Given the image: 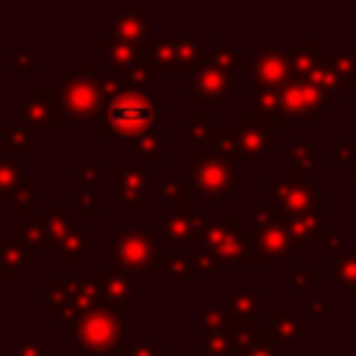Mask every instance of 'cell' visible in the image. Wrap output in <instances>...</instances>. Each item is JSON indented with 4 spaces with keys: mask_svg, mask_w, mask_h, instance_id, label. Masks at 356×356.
I'll return each mask as SVG.
<instances>
[{
    "mask_svg": "<svg viewBox=\"0 0 356 356\" xmlns=\"http://www.w3.org/2000/svg\"><path fill=\"white\" fill-rule=\"evenodd\" d=\"M217 259H214V253H209L206 248L203 250H195L192 256H189V267H192V275L189 278H200V275H211L214 270H217Z\"/></svg>",
    "mask_w": 356,
    "mask_h": 356,
    "instance_id": "c3c4849f",
    "label": "cell"
},
{
    "mask_svg": "<svg viewBox=\"0 0 356 356\" xmlns=\"http://www.w3.org/2000/svg\"><path fill=\"white\" fill-rule=\"evenodd\" d=\"M122 145H125L128 153L136 156L139 167H159V164H164V136H161V131H150V134L128 139Z\"/></svg>",
    "mask_w": 356,
    "mask_h": 356,
    "instance_id": "d4e9b609",
    "label": "cell"
},
{
    "mask_svg": "<svg viewBox=\"0 0 356 356\" xmlns=\"http://www.w3.org/2000/svg\"><path fill=\"white\" fill-rule=\"evenodd\" d=\"M242 75L253 78V86H273V89H284L292 81V64H289V53H284L275 42V36L264 39V47L259 56H253L250 61L242 64L239 70Z\"/></svg>",
    "mask_w": 356,
    "mask_h": 356,
    "instance_id": "ba28073f",
    "label": "cell"
},
{
    "mask_svg": "<svg viewBox=\"0 0 356 356\" xmlns=\"http://www.w3.org/2000/svg\"><path fill=\"white\" fill-rule=\"evenodd\" d=\"M111 36L142 44L145 39H150V14L142 11L136 0H125L122 8L111 14Z\"/></svg>",
    "mask_w": 356,
    "mask_h": 356,
    "instance_id": "9a60e30c",
    "label": "cell"
},
{
    "mask_svg": "<svg viewBox=\"0 0 356 356\" xmlns=\"http://www.w3.org/2000/svg\"><path fill=\"white\" fill-rule=\"evenodd\" d=\"M186 125H189V131H186L189 134V153H200V142L206 136H211L217 122H214V117L209 111H200V114H189Z\"/></svg>",
    "mask_w": 356,
    "mask_h": 356,
    "instance_id": "ab89813d",
    "label": "cell"
},
{
    "mask_svg": "<svg viewBox=\"0 0 356 356\" xmlns=\"http://www.w3.org/2000/svg\"><path fill=\"white\" fill-rule=\"evenodd\" d=\"M22 178H25V156L22 153H0V200L11 197Z\"/></svg>",
    "mask_w": 356,
    "mask_h": 356,
    "instance_id": "f1b7e54d",
    "label": "cell"
},
{
    "mask_svg": "<svg viewBox=\"0 0 356 356\" xmlns=\"http://www.w3.org/2000/svg\"><path fill=\"white\" fill-rule=\"evenodd\" d=\"M328 100L317 92V86L306 78H292L284 89H281V114L289 122L298 125H314L317 114L325 111Z\"/></svg>",
    "mask_w": 356,
    "mask_h": 356,
    "instance_id": "30bf717a",
    "label": "cell"
},
{
    "mask_svg": "<svg viewBox=\"0 0 356 356\" xmlns=\"http://www.w3.org/2000/svg\"><path fill=\"white\" fill-rule=\"evenodd\" d=\"M111 256L114 264L134 273V275H147L153 273V267L164 259L161 256V245L156 242L153 231L147 228H117L111 236Z\"/></svg>",
    "mask_w": 356,
    "mask_h": 356,
    "instance_id": "5b68a950",
    "label": "cell"
},
{
    "mask_svg": "<svg viewBox=\"0 0 356 356\" xmlns=\"http://www.w3.org/2000/svg\"><path fill=\"white\" fill-rule=\"evenodd\" d=\"M11 356H50V353H47V345L42 342L39 331L36 328H25L19 342L11 348Z\"/></svg>",
    "mask_w": 356,
    "mask_h": 356,
    "instance_id": "f6af8a7d",
    "label": "cell"
},
{
    "mask_svg": "<svg viewBox=\"0 0 356 356\" xmlns=\"http://www.w3.org/2000/svg\"><path fill=\"white\" fill-rule=\"evenodd\" d=\"M97 175H100V167L95 161H81L78 170H75V181L78 184H97Z\"/></svg>",
    "mask_w": 356,
    "mask_h": 356,
    "instance_id": "6f0895ef",
    "label": "cell"
},
{
    "mask_svg": "<svg viewBox=\"0 0 356 356\" xmlns=\"http://www.w3.org/2000/svg\"><path fill=\"white\" fill-rule=\"evenodd\" d=\"M39 67H36V53L33 50H11V58H8V72L11 75H33Z\"/></svg>",
    "mask_w": 356,
    "mask_h": 356,
    "instance_id": "7dc6e473",
    "label": "cell"
},
{
    "mask_svg": "<svg viewBox=\"0 0 356 356\" xmlns=\"http://www.w3.org/2000/svg\"><path fill=\"white\" fill-rule=\"evenodd\" d=\"M228 89H234V72H225L203 58V64L192 72L189 100H220Z\"/></svg>",
    "mask_w": 356,
    "mask_h": 356,
    "instance_id": "2e32d148",
    "label": "cell"
},
{
    "mask_svg": "<svg viewBox=\"0 0 356 356\" xmlns=\"http://www.w3.org/2000/svg\"><path fill=\"white\" fill-rule=\"evenodd\" d=\"M39 261V253L11 242V239H0V278L14 281L22 278L28 267H33Z\"/></svg>",
    "mask_w": 356,
    "mask_h": 356,
    "instance_id": "44dd1931",
    "label": "cell"
},
{
    "mask_svg": "<svg viewBox=\"0 0 356 356\" xmlns=\"http://www.w3.org/2000/svg\"><path fill=\"white\" fill-rule=\"evenodd\" d=\"M200 345H203V350H206L209 356H231V353H236L231 325H228V328L206 331V334H203V339H200Z\"/></svg>",
    "mask_w": 356,
    "mask_h": 356,
    "instance_id": "8d00e7d4",
    "label": "cell"
},
{
    "mask_svg": "<svg viewBox=\"0 0 356 356\" xmlns=\"http://www.w3.org/2000/svg\"><path fill=\"white\" fill-rule=\"evenodd\" d=\"M211 147L217 156L228 159V161H239V131L236 125H217L211 131Z\"/></svg>",
    "mask_w": 356,
    "mask_h": 356,
    "instance_id": "836d02e7",
    "label": "cell"
},
{
    "mask_svg": "<svg viewBox=\"0 0 356 356\" xmlns=\"http://www.w3.org/2000/svg\"><path fill=\"white\" fill-rule=\"evenodd\" d=\"M200 323L206 331H214V328H228L234 323V317H231L225 303H203L200 306Z\"/></svg>",
    "mask_w": 356,
    "mask_h": 356,
    "instance_id": "7bdbcfd3",
    "label": "cell"
},
{
    "mask_svg": "<svg viewBox=\"0 0 356 356\" xmlns=\"http://www.w3.org/2000/svg\"><path fill=\"white\" fill-rule=\"evenodd\" d=\"M278 120H270L264 114L256 111H242L236 120V131H239V159H264L267 153H273L278 147Z\"/></svg>",
    "mask_w": 356,
    "mask_h": 356,
    "instance_id": "9c48e42d",
    "label": "cell"
},
{
    "mask_svg": "<svg viewBox=\"0 0 356 356\" xmlns=\"http://www.w3.org/2000/svg\"><path fill=\"white\" fill-rule=\"evenodd\" d=\"M314 61H317V44H314V39H312V36H306V39L300 42V47H298L295 53H289L292 78H306V75L312 72Z\"/></svg>",
    "mask_w": 356,
    "mask_h": 356,
    "instance_id": "f35d334b",
    "label": "cell"
},
{
    "mask_svg": "<svg viewBox=\"0 0 356 356\" xmlns=\"http://www.w3.org/2000/svg\"><path fill=\"white\" fill-rule=\"evenodd\" d=\"M325 309H328V295H325V292H314V295L300 306V312H303L306 317H323Z\"/></svg>",
    "mask_w": 356,
    "mask_h": 356,
    "instance_id": "9f6ffc18",
    "label": "cell"
},
{
    "mask_svg": "<svg viewBox=\"0 0 356 356\" xmlns=\"http://www.w3.org/2000/svg\"><path fill=\"white\" fill-rule=\"evenodd\" d=\"M328 67L337 72V78L350 86V81L356 78V50H345V53H328Z\"/></svg>",
    "mask_w": 356,
    "mask_h": 356,
    "instance_id": "ee69618b",
    "label": "cell"
},
{
    "mask_svg": "<svg viewBox=\"0 0 356 356\" xmlns=\"http://www.w3.org/2000/svg\"><path fill=\"white\" fill-rule=\"evenodd\" d=\"M239 356H275V337L261 328V339L256 345H250L248 350H242Z\"/></svg>",
    "mask_w": 356,
    "mask_h": 356,
    "instance_id": "11a10c76",
    "label": "cell"
},
{
    "mask_svg": "<svg viewBox=\"0 0 356 356\" xmlns=\"http://www.w3.org/2000/svg\"><path fill=\"white\" fill-rule=\"evenodd\" d=\"M264 200L278 206L281 214L292 217V214H317L325 217L328 211V195L325 189H317L309 178H278V175H267L264 178Z\"/></svg>",
    "mask_w": 356,
    "mask_h": 356,
    "instance_id": "277c9868",
    "label": "cell"
},
{
    "mask_svg": "<svg viewBox=\"0 0 356 356\" xmlns=\"http://www.w3.org/2000/svg\"><path fill=\"white\" fill-rule=\"evenodd\" d=\"M189 181L200 195V200L217 203L239 184V175L234 161L217 156L214 150L209 153L200 150V153H189Z\"/></svg>",
    "mask_w": 356,
    "mask_h": 356,
    "instance_id": "8992f818",
    "label": "cell"
},
{
    "mask_svg": "<svg viewBox=\"0 0 356 356\" xmlns=\"http://www.w3.org/2000/svg\"><path fill=\"white\" fill-rule=\"evenodd\" d=\"M261 328H264L267 334H273L275 342H278V339H281V342H292V339H298V337L303 334V323H300V317L292 312L289 303H278L270 317L264 314V317H261Z\"/></svg>",
    "mask_w": 356,
    "mask_h": 356,
    "instance_id": "603a6c76",
    "label": "cell"
},
{
    "mask_svg": "<svg viewBox=\"0 0 356 356\" xmlns=\"http://www.w3.org/2000/svg\"><path fill=\"white\" fill-rule=\"evenodd\" d=\"M97 47L103 53V61L120 75H125L134 64H139V44H134V42H125L117 36H100Z\"/></svg>",
    "mask_w": 356,
    "mask_h": 356,
    "instance_id": "d6986e66",
    "label": "cell"
},
{
    "mask_svg": "<svg viewBox=\"0 0 356 356\" xmlns=\"http://www.w3.org/2000/svg\"><path fill=\"white\" fill-rule=\"evenodd\" d=\"M72 75H78V78H103V72H100V64H97V61H78Z\"/></svg>",
    "mask_w": 356,
    "mask_h": 356,
    "instance_id": "680465c9",
    "label": "cell"
},
{
    "mask_svg": "<svg viewBox=\"0 0 356 356\" xmlns=\"http://www.w3.org/2000/svg\"><path fill=\"white\" fill-rule=\"evenodd\" d=\"M328 267H331V273H334L337 281H342L345 286L356 289V253L328 250Z\"/></svg>",
    "mask_w": 356,
    "mask_h": 356,
    "instance_id": "74e56055",
    "label": "cell"
},
{
    "mask_svg": "<svg viewBox=\"0 0 356 356\" xmlns=\"http://www.w3.org/2000/svg\"><path fill=\"white\" fill-rule=\"evenodd\" d=\"M353 186H356V170H353Z\"/></svg>",
    "mask_w": 356,
    "mask_h": 356,
    "instance_id": "94428289",
    "label": "cell"
},
{
    "mask_svg": "<svg viewBox=\"0 0 356 356\" xmlns=\"http://www.w3.org/2000/svg\"><path fill=\"white\" fill-rule=\"evenodd\" d=\"M317 239H320L323 245H328V250H337V245L342 242V234H339V231H334V228H323Z\"/></svg>",
    "mask_w": 356,
    "mask_h": 356,
    "instance_id": "91938a15",
    "label": "cell"
},
{
    "mask_svg": "<svg viewBox=\"0 0 356 356\" xmlns=\"http://www.w3.org/2000/svg\"><path fill=\"white\" fill-rule=\"evenodd\" d=\"M200 231V222H197V214H189V211H170L161 217V236L164 242H172L175 248H189V242L197 236Z\"/></svg>",
    "mask_w": 356,
    "mask_h": 356,
    "instance_id": "7402d4cb",
    "label": "cell"
},
{
    "mask_svg": "<svg viewBox=\"0 0 356 356\" xmlns=\"http://www.w3.org/2000/svg\"><path fill=\"white\" fill-rule=\"evenodd\" d=\"M11 242L33 250V253H58V248L53 245L50 234H47V220L44 217H31V220H22V225H14L8 231Z\"/></svg>",
    "mask_w": 356,
    "mask_h": 356,
    "instance_id": "ac0fdd59",
    "label": "cell"
},
{
    "mask_svg": "<svg viewBox=\"0 0 356 356\" xmlns=\"http://www.w3.org/2000/svg\"><path fill=\"white\" fill-rule=\"evenodd\" d=\"M114 189L122 211L134 217L142 203L150 200V184H147V170L139 164H114Z\"/></svg>",
    "mask_w": 356,
    "mask_h": 356,
    "instance_id": "7c38bea8",
    "label": "cell"
},
{
    "mask_svg": "<svg viewBox=\"0 0 356 356\" xmlns=\"http://www.w3.org/2000/svg\"><path fill=\"white\" fill-rule=\"evenodd\" d=\"M203 58L209 61V64H214V67H220V70H225V72H234V70H242V56L222 39V36H217L214 42H211V47L203 53Z\"/></svg>",
    "mask_w": 356,
    "mask_h": 356,
    "instance_id": "d6a6232c",
    "label": "cell"
},
{
    "mask_svg": "<svg viewBox=\"0 0 356 356\" xmlns=\"http://www.w3.org/2000/svg\"><path fill=\"white\" fill-rule=\"evenodd\" d=\"M139 64L156 75H181L178 39L175 36H150L139 44Z\"/></svg>",
    "mask_w": 356,
    "mask_h": 356,
    "instance_id": "5bb4252c",
    "label": "cell"
},
{
    "mask_svg": "<svg viewBox=\"0 0 356 356\" xmlns=\"http://www.w3.org/2000/svg\"><path fill=\"white\" fill-rule=\"evenodd\" d=\"M253 250L264 259V261H284L295 253L303 250V239H298L286 222H275L270 228H259L253 236Z\"/></svg>",
    "mask_w": 356,
    "mask_h": 356,
    "instance_id": "4fadbf2b",
    "label": "cell"
},
{
    "mask_svg": "<svg viewBox=\"0 0 356 356\" xmlns=\"http://www.w3.org/2000/svg\"><path fill=\"white\" fill-rule=\"evenodd\" d=\"M314 275H317V270H314V264H303V267H292V273H289V284H292L295 289H309V286L314 284Z\"/></svg>",
    "mask_w": 356,
    "mask_h": 356,
    "instance_id": "db71d44e",
    "label": "cell"
},
{
    "mask_svg": "<svg viewBox=\"0 0 356 356\" xmlns=\"http://www.w3.org/2000/svg\"><path fill=\"white\" fill-rule=\"evenodd\" d=\"M22 108H25V120L28 125H53V128H64L72 125L70 114L64 111L61 95L53 86H28L22 89Z\"/></svg>",
    "mask_w": 356,
    "mask_h": 356,
    "instance_id": "8fae6325",
    "label": "cell"
},
{
    "mask_svg": "<svg viewBox=\"0 0 356 356\" xmlns=\"http://www.w3.org/2000/svg\"><path fill=\"white\" fill-rule=\"evenodd\" d=\"M189 186H192L189 178H184V175H167L164 178V186H161L164 200L172 203L175 211H189Z\"/></svg>",
    "mask_w": 356,
    "mask_h": 356,
    "instance_id": "d590c367",
    "label": "cell"
},
{
    "mask_svg": "<svg viewBox=\"0 0 356 356\" xmlns=\"http://www.w3.org/2000/svg\"><path fill=\"white\" fill-rule=\"evenodd\" d=\"M64 111L70 114L72 122H100L106 111V97L100 92V78H78L70 75L58 86Z\"/></svg>",
    "mask_w": 356,
    "mask_h": 356,
    "instance_id": "52a82bcc",
    "label": "cell"
},
{
    "mask_svg": "<svg viewBox=\"0 0 356 356\" xmlns=\"http://www.w3.org/2000/svg\"><path fill=\"white\" fill-rule=\"evenodd\" d=\"M250 97H253L256 114H264V117L278 120L281 125H286V120H284V114H281V89H273V86H253V89H250Z\"/></svg>",
    "mask_w": 356,
    "mask_h": 356,
    "instance_id": "1f68e13d",
    "label": "cell"
},
{
    "mask_svg": "<svg viewBox=\"0 0 356 356\" xmlns=\"http://www.w3.org/2000/svg\"><path fill=\"white\" fill-rule=\"evenodd\" d=\"M150 70L145 64H134L122 78H125V89H134V92H145L150 86Z\"/></svg>",
    "mask_w": 356,
    "mask_h": 356,
    "instance_id": "f907efd6",
    "label": "cell"
},
{
    "mask_svg": "<svg viewBox=\"0 0 356 356\" xmlns=\"http://www.w3.org/2000/svg\"><path fill=\"white\" fill-rule=\"evenodd\" d=\"M286 228H289L298 239H317L325 225H323V217L306 211V214H292V217H286Z\"/></svg>",
    "mask_w": 356,
    "mask_h": 356,
    "instance_id": "b9f144b4",
    "label": "cell"
},
{
    "mask_svg": "<svg viewBox=\"0 0 356 356\" xmlns=\"http://www.w3.org/2000/svg\"><path fill=\"white\" fill-rule=\"evenodd\" d=\"M36 189H39L36 175H25V178L19 181V186L14 189V195H11V203H8L11 214H17V217H22V220L39 217V214H36Z\"/></svg>",
    "mask_w": 356,
    "mask_h": 356,
    "instance_id": "83f0119b",
    "label": "cell"
},
{
    "mask_svg": "<svg viewBox=\"0 0 356 356\" xmlns=\"http://www.w3.org/2000/svg\"><path fill=\"white\" fill-rule=\"evenodd\" d=\"M314 170V145L309 139L289 142V178H309Z\"/></svg>",
    "mask_w": 356,
    "mask_h": 356,
    "instance_id": "f546056e",
    "label": "cell"
},
{
    "mask_svg": "<svg viewBox=\"0 0 356 356\" xmlns=\"http://www.w3.org/2000/svg\"><path fill=\"white\" fill-rule=\"evenodd\" d=\"M125 337V306L100 298V303L75 325L72 348L78 353L106 356L122 348Z\"/></svg>",
    "mask_w": 356,
    "mask_h": 356,
    "instance_id": "3957f363",
    "label": "cell"
},
{
    "mask_svg": "<svg viewBox=\"0 0 356 356\" xmlns=\"http://www.w3.org/2000/svg\"><path fill=\"white\" fill-rule=\"evenodd\" d=\"M350 159H353V142L350 139H342V142H337L331 150H328V156H325V161L328 164H350Z\"/></svg>",
    "mask_w": 356,
    "mask_h": 356,
    "instance_id": "f5cc1de1",
    "label": "cell"
},
{
    "mask_svg": "<svg viewBox=\"0 0 356 356\" xmlns=\"http://www.w3.org/2000/svg\"><path fill=\"white\" fill-rule=\"evenodd\" d=\"M39 147V134L33 125L22 122H6L0 125V153H33Z\"/></svg>",
    "mask_w": 356,
    "mask_h": 356,
    "instance_id": "cb8c5ba5",
    "label": "cell"
},
{
    "mask_svg": "<svg viewBox=\"0 0 356 356\" xmlns=\"http://www.w3.org/2000/svg\"><path fill=\"white\" fill-rule=\"evenodd\" d=\"M44 220H47V234H50L53 245L61 248V242H64V239L70 236V231L75 228V225H72V217H67V214H64V206H61L58 200H53V203L47 206Z\"/></svg>",
    "mask_w": 356,
    "mask_h": 356,
    "instance_id": "e575fe53",
    "label": "cell"
},
{
    "mask_svg": "<svg viewBox=\"0 0 356 356\" xmlns=\"http://www.w3.org/2000/svg\"><path fill=\"white\" fill-rule=\"evenodd\" d=\"M75 292H78V278H50L47 289L36 292V303H44L47 312L61 320V314L72 306Z\"/></svg>",
    "mask_w": 356,
    "mask_h": 356,
    "instance_id": "ffe728a7",
    "label": "cell"
},
{
    "mask_svg": "<svg viewBox=\"0 0 356 356\" xmlns=\"http://www.w3.org/2000/svg\"><path fill=\"white\" fill-rule=\"evenodd\" d=\"M58 256L67 267H83L86 259H89V242H86V234L81 228H72L70 236L61 242L58 248Z\"/></svg>",
    "mask_w": 356,
    "mask_h": 356,
    "instance_id": "4dcf8cb0",
    "label": "cell"
},
{
    "mask_svg": "<svg viewBox=\"0 0 356 356\" xmlns=\"http://www.w3.org/2000/svg\"><path fill=\"white\" fill-rule=\"evenodd\" d=\"M164 342L161 339H136L125 348V356H161Z\"/></svg>",
    "mask_w": 356,
    "mask_h": 356,
    "instance_id": "816d5d0a",
    "label": "cell"
},
{
    "mask_svg": "<svg viewBox=\"0 0 356 356\" xmlns=\"http://www.w3.org/2000/svg\"><path fill=\"white\" fill-rule=\"evenodd\" d=\"M97 281H100V295L106 300H114L120 306H134L139 300L136 284H134V273L117 267V264H103L97 270Z\"/></svg>",
    "mask_w": 356,
    "mask_h": 356,
    "instance_id": "e0dca14e",
    "label": "cell"
},
{
    "mask_svg": "<svg viewBox=\"0 0 356 356\" xmlns=\"http://www.w3.org/2000/svg\"><path fill=\"white\" fill-rule=\"evenodd\" d=\"M161 275L164 278H189L192 275V267H189V259L184 253H167L161 259Z\"/></svg>",
    "mask_w": 356,
    "mask_h": 356,
    "instance_id": "bcb514c9",
    "label": "cell"
},
{
    "mask_svg": "<svg viewBox=\"0 0 356 356\" xmlns=\"http://www.w3.org/2000/svg\"><path fill=\"white\" fill-rule=\"evenodd\" d=\"M306 81H312L317 86V92L325 97V100H337L345 89V83L337 78V72L328 67V50H317V61L312 67V72L306 75Z\"/></svg>",
    "mask_w": 356,
    "mask_h": 356,
    "instance_id": "4316f807",
    "label": "cell"
},
{
    "mask_svg": "<svg viewBox=\"0 0 356 356\" xmlns=\"http://www.w3.org/2000/svg\"><path fill=\"white\" fill-rule=\"evenodd\" d=\"M75 214H100V186L97 184H78L75 181Z\"/></svg>",
    "mask_w": 356,
    "mask_h": 356,
    "instance_id": "60d3db41",
    "label": "cell"
},
{
    "mask_svg": "<svg viewBox=\"0 0 356 356\" xmlns=\"http://www.w3.org/2000/svg\"><path fill=\"white\" fill-rule=\"evenodd\" d=\"M164 103L153 100L147 92L122 89L100 117V139H136L150 131H161Z\"/></svg>",
    "mask_w": 356,
    "mask_h": 356,
    "instance_id": "6da1fadb",
    "label": "cell"
},
{
    "mask_svg": "<svg viewBox=\"0 0 356 356\" xmlns=\"http://www.w3.org/2000/svg\"><path fill=\"white\" fill-rule=\"evenodd\" d=\"M278 214H281V211H278V206H273V203H267V200L256 203V206H253V211H250L256 231H259V228H270V225H275V222H278Z\"/></svg>",
    "mask_w": 356,
    "mask_h": 356,
    "instance_id": "681fc988",
    "label": "cell"
},
{
    "mask_svg": "<svg viewBox=\"0 0 356 356\" xmlns=\"http://www.w3.org/2000/svg\"><path fill=\"white\" fill-rule=\"evenodd\" d=\"M206 250L214 253L220 264H264V259L253 250L256 228H245L236 214L214 217V214H197Z\"/></svg>",
    "mask_w": 356,
    "mask_h": 356,
    "instance_id": "7a4b0ae2",
    "label": "cell"
},
{
    "mask_svg": "<svg viewBox=\"0 0 356 356\" xmlns=\"http://www.w3.org/2000/svg\"><path fill=\"white\" fill-rule=\"evenodd\" d=\"M228 312L239 323H253L264 317V292L259 289H245V292H231L228 295Z\"/></svg>",
    "mask_w": 356,
    "mask_h": 356,
    "instance_id": "484cf974",
    "label": "cell"
}]
</instances>
